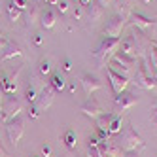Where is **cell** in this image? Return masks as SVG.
Listing matches in <instances>:
<instances>
[{
  "instance_id": "cell-25",
  "label": "cell",
  "mask_w": 157,
  "mask_h": 157,
  "mask_svg": "<svg viewBox=\"0 0 157 157\" xmlns=\"http://www.w3.org/2000/svg\"><path fill=\"white\" fill-rule=\"evenodd\" d=\"M110 116L112 114H102V116H98L95 121H97V129L98 131H108V125H110Z\"/></svg>"
},
{
  "instance_id": "cell-8",
  "label": "cell",
  "mask_w": 157,
  "mask_h": 157,
  "mask_svg": "<svg viewBox=\"0 0 157 157\" xmlns=\"http://www.w3.org/2000/svg\"><path fill=\"white\" fill-rule=\"evenodd\" d=\"M123 25H125V15H114L110 21H106V25L102 29L104 36L106 38H119L121 30H123Z\"/></svg>"
},
{
  "instance_id": "cell-36",
  "label": "cell",
  "mask_w": 157,
  "mask_h": 157,
  "mask_svg": "<svg viewBox=\"0 0 157 157\" xmlns=\"http://www.w3.org/2000/svg\"><path fill=\"white\" fill-rule=\"evenodd\" d=\"M76 91H78V83L74 80V82H70V93H76Z\"/></svg>"
},
{
  "instance_id": "cell-5",
  "label": "cell",
  "mask_w": 157,
  "mask_h": 157,
  "mask_svg": "<svg viewBox=\"0 0 157 157\" xmlns=\"http://www.w3.org/2000/svg\"><path fill=\"white\" fill-rule=\"evenodd\" d=\"M21 112H23V100L13 95H6V100L2 102V121L17 117Z\"/></svg>"
},
{
  "instance_id": "cell-3",
  "label": "cell",
  "mask_w": 157,
  "mask_h": 157,
  "mask_svg": "<svg viewBox=\"0 0 157 157\" xmlns=\"http://www.w3.org/2000/svg\"><path fill=\"white\" fill-rule=\"evenodd\" d=\"M108 66H112V68L117 70L119 74L131 78L132 72H134V66H136V57H131V55L116 51V55L112 57V64H108Z\"/></svg>"
},
{
  "instance_id": "cell-6",
  "label": "cell",
  "mask_w": 157,
  "mask_h": 157,
  "mask_svg": "<svg viewBox=\"0 0 157 157\" xmlns=\"http://www.w3.org/2000/svg\"><path fill=\"white\" fill-rule=\"evenodd\" d=\"M6 132H8V138L12 142V146H17L21 136H23V132H25V119L21 116H17L13 119L6 121Z\"/></svg>"
},
{
  "instance_id": "cell-12",
  "label": "cell",
  "mask_w": 157,
  "mask_h": 157,
  "mask_svg": "<svg viewBox=\"0 0 157 157\" xmlns=\"http://www.w3.org/2000/svg\"><path fill=\"white\" fill-rule=\"evenodd\" d=\"M80 83H82V87H83V91H85L87 97H91L95 91H98V89L102 87V82H100L95 74H89V72L87 74H82Z\"/></svg>"
},
{
  "instance_id": "cell-44",
  "label": "cell",
  "mask_w": 157,
  "mask_h": 157,
  "mask_svg": "<svg viewBox=\"0 0 157 157\" xmlns=\"http://www.w3.org/2000/svg\"><path fill=\"white\" fill-rule=\"evenodd\" d=\"M46 2H49V4H57L59 0H46Z\"/></svg>"
},
{
  "instance_id": "cell-7",
  "label": "cell",
  "mask_w": 157,
  "mask_h": 157,
  "mask_svg": "<svg viewBox=\"0 0 157 157\" xmlns=\"http://www.w3.org/2000/svg\"><path fill=\"white\" fill-rule=\"evenodd\" d=\"M106 74L110 78V85L114 89V95H119V93H123L127 89V85H129V78L127 76L119 74L117 70L112 68V66H106Z\"/></svg>"
},
{
  "instance_id": "cell-9",
  "label": "cell",
  "mask_w": 157,
  "mask_h": 157,
  "mask_svg": "<svg viewBox=\"0 0 157 157\" xmlns=\"http://www.w3.org/2000/svg\"><path fill=\"white\" fill-rule=\"evenodd\" d=\"M80 110H82V114L83 116H87V117H93V119H97L98 116H102L104 114V108H102V104L98 102V100L95 98V97H89L85 102L80 106Z\"/></svg>"
},
{
  "instance_id": "cell-43",
  "label": "cell",
  "mask_w": 157,
  "mask_h": 157,
  "mask_svg": "<svg viewBox=\"0 0 157 157\" xmlns=\"http://www.w3.org/2000/svg\"><path fill=\"white\" fill-rule=\"evenodd\" d=\"M2 95H4V93L0 91V112H2Z\"/></svg>"
},
{
  "instance_id": "cell-17",
  "label": "cell",
  "mask_w": 157,
  "mask_h": 157,
  "mask_svg": "<svg viewBox=\"0 0 157 157\" xmlns=\"http://www.w3.org/2000/svg\"><path fill=\"white\" fill-rule=\"evenodd\" d=\"M55 21H57V13H55L53 10H46V12L40 13V25L44 29H53Z\"/></svg>"
},
{
  "instance_id": "cell-47",
  "label": "cell",
  "mask_w": 157,
  "mask_h": 157,
  "mask_svg": "<svg viewBox=\"0 0 157 157\" xmlns=\"http://www.w3.org/2000/svg\"><path fill=\"white\" fill-rule=\"evenodd\" d=\"M0 36H2V32H0Z\"/></svg>"
},
{
  "instance_id": "cell-27",
  "label": "cell",
  "mask_w": 157,
  "mask_h": 157,
  "mask_svg": "<svg viewBox=\"0 0 157 157\" xmlns=\"http://www.w3.org/2000/svg\"><path fill=\"white\" fill-rule=\"evenodd\" d=\"M87 157H102V155H100L98 146H89L87 144Z\"/></svg>"
},
{
  "instance_id": "cell-23",
  "label": "cell",
  "mask_w": 157,
  "mask_h": 157,
  "mask_svg": "<svg viewBox=\"0 0 157 157\" xmlns=\"http://www.w3.org/2000/svg\"><path fill=\"white\" fill-rule=\"evenodd\" d=\"M146 63L151 64V68H157V42H150V48H148V59Z\"/></svg>"
},
{
  "instance_id": "cell-45",
  "label": "cell",
  "mask_w": 157,
  "mask_h": 157,
  "mask_svg": "<svg viewBox=\"0 0 157 157\" xmlns=\"http://www.w3.org/2000/svg\"><path fill=\"white\" fill-rule=\"evenodd\" d=\"M142 2H144V4H148V2H151V0H142Z\"/></svg>"
},
{
  "instance_id": "cell-39",
  "label": "cell",
  "mask_w": 157,
  "mask_h": 157,
  "mask_svg": "<svg viewBox=\"0 0 157 157\" xmlns=\"http://www.w3.org/2000/svg\"><path fill=\"white\" fill-rule=\"evenodd\" d=\"M0 157H10V153L2 148V144H0Z\"/></svg>"
},
{
  "instance_id": "cell-22",
  "label": "cell",
  "mask_w": 157,
  "mask_h": 157,
  "mask_svg": "<svg viewBox=\"0 0 157 157\" xmlns=\"http://www.w3.org/2000/svg\"><path fill=\"white\" fill-rule=\"evenodd\" d=\"M63 142H64V146L68 150H74L76 148V144H78V136H76V132L72 131V129H68L64 134H63Z\"/></svg>"
},
{
  "instance_id": "cell-32",
  "label": "cell",
  "mask_w": 157,
  "mask_h": 157,
  "mask_svg": "<svg viewBox=\"0 0 157 157\" xmlns=\"http://www.w3.org/2000/svg\"><path fill=\"white\" fill-rule=\"evenodd\" d=\"M42 44H44V36L40 34V32H36V34H34V46H42Z\"/></svg>"
},
{
  "instance_id": "cell-30",
  "label": "cell",
  "mask_w": 157,
  "mask_h": 157,
  "mask_svg": "<svg viewBox=\"0 0 157 157\" xmlns=\"http://www.w3.org/2000/svg\"><path fill=\"white\" fill-rule=\"evenodd\" d=\"M57 10H59L61 13H66V12H68V2H64V0L57 2Z\"/></svg>"
},
{
  "instance_id": "cell-10",
  "label": "cell",
  "mask_w": 157,
  "mask_h": 157,
  "mask_svg": "<svg viewBox=\"0 0 157 157\" xmlns=\"http://www.w3.org/2000/svg\"><path fill=\"white\" fill-rule=\"evenodd\" d=\"M136 102H138V97L134 95V93H129V91H123V93L116 95V100H114L117 112H127V110H131Z\"/></svg>"
},
{
  "instance_id": "cell-35",
  "label": "cell",
  "mask_w": 157,
  "mask_h": 157,
  "mask_svg": "<svg viewBox=\"0 0 157 157\" xmlns=\"http://www.w3.org/2000/svg\"><path fill=\"white\" fill-rule=\"evenodd\" d=\"M98 142H100V140H98L97 136H91V138H89V142H87V144H89V146H98Z\"/></svg>"
},
{
  "instance_id": "cell-42",
  "label": "cell",
  "mask_w": 157,
  "mask_h": 157,
  "mask_svg": "<svg viewBox=\"0 0 157 157\" xmlns=\"http://www.w3.org/2000/svg\"><path fill=\"white\" fill-rule=\"evenodd\" d=\"M78 2H80V4H82V6H87V4H89V2H91V0H78Z\"/></svg>"
},
{
  "instance_id": "cell-21",
  "label": "cell",
  "mask_w": 157,
  "mask_h": 157,
  "mask_svg": "<svg viewBox=\"0 0 157 157\" xmlns=\"http://www.w3.org/2000/svg\"><path fill=\"white\" fill-rule=\"evenodd\" d=\"M38 95H40L38 87H36L34 83H29L27 89H25V100H27L29 104H34V102H36V98H38Z\"/></svg>"
},
{
  "instance_id": "cell-28",
  "label": "cell",
  "mask_w": 157,
  "mask_h": 157,
  "mask_svg": "<svg viewBox=\"0 0 157 157\" xmlns=\"http://www.w3.org/2000/svg\"><path fill=\"white\" fill-rule=\"evenodd\" d=\"M29 117L30 119H38L40 117V110L36 108V104H29Z\"/></svg>"
},
{
  "instance_id": "cell-48",
  "label": "cell",
  "mask_w": 157,
  "mask_h": 157,
  "mask_svg": "<svg viewBox=\"0 0 157 157\" xmlns=\"http://www.w3.org/2000/svg\"><path fill=\"white\" fill-rule=\"evenodd\" d=\"M74 2H78V0H74Z\"/></svg>"
},
{
  "instance_id": "cell-4",
  "label": "cell",
  "mask_w": 157,
  "mask_h": 157,
  "mask_svg": "<svg viewBox=\"0 0 157 157\" xmlns=\"http://www.w3.org/2000/svg\"><path fill=\"white\" fill-rule=\"evenodd\" d=\"M134 83H136L138 87L142 89H153L157 85L155 78L151 76L150 68H148V63H146V59H140L138 63V68H136V74H134Z\"/></svg>"
},
{
  "instance_id": "cell-1",
  "label": "cell",
  "mask_w": 157,
  "mask_h": 157,
  "mask_svg": "<svg viewBox=\"0 0 157 157\" xmlns=\"http://www.w3.org/2000/svg\"><path fill=\"white\" fill-rule=\"evenodd\" d=\"M116 146L119 150H123V151H140V150H144L146 142H144V138L140 136V134L134 131L132 125H127L119 132V138H117Z\"/></svg>"
},
{
  "instance_id": "cell-34",
  "label": "cell",
  "mask_w": 157,
  "mask_h": 157,
  "mask_svg": "<svg viewBox=\"0 0 157 157\" xmlns=\"http://www.w3.org/2000/svg\"><path fill=\"white\" fill-rule=\"evenodd\" d=\"M121 157H140V155H138V151H123Z\"/></svg>"
},
{
  "instance_id": "cell-2",
  "label": "cell",
  "mask_w": 157,
  "mask_h": 157,
  "mask_svg": "<svg viewBox=\"0 0 157 157\" xmlns=\"http://www.w3.org/2000/svg\"><path fill=\"white\" fill-rule=\"evenodd\" d=\"M119 38H104L100 42V46L95 49V57L98 61V66H108V61L116 55V51L119 49Z\"/></svg>"
},
{
  "instance_id": "cell-15",
  "label": "cell",
  "mask_w": 157,
  "mask_h": 157,
  "mask_svg": "<svg viewBox=\"0 0 157 157\" xmlns=\"http://www.w3.org/2000/svg\"><path fill=\"white\" fill-rule=\"evenodd\" d=\"M131 19H132V25H136V29H142V30L155 25V21H153L151 17L142 15V13H138V12H132V13H131Z\"/></svg>"
},
{
  "instance_id": "cell-31",
  "label": "cell",
  "mask_w": 157,
  "mask_h": 157,
  "mask_svg": "<svg viewBox=\"0 0 157 157\" xmlns=\"http://www.w3.org/2000/svg\"><path fill=\"white\" fill-rule=\"evenodd\" d=\"M63 70H64V72H70V70H72V63H70V59H64V61H63Z\"/></svg>"
},
{
  "instance_id": "cell-26",
  "label": "cell",
  "mask_w": 157,
  "mask_h": 157,
  "mask_svg": "<svg viewBox=\"0 0 157 157\" xmlns=\"http://www.w3.org/2000/svg\"><path fill=\"white\" fill-rule=\"evenodd\" d=\"M8 15H10V21H17L19 15H21V10H17L12 4V0H10V4H8Z\"/></svg>"
},
{
  "instance_id": "cell-24",
  "label": "cell",
  "mask_w": 157,
  "mask_h": 157,
  "mask_svg": "<svg viewBox=\"0 0 157 157\" xmlns=\"http://www.w3.org/2000/svg\"><path fill=\"white\" fill-rule=\"evenodd\" d=\"M49 72H51V59H49V57H46V59H42V61L38 63V76L46 78Z\"/></svg>"
},
{
  "instance_id": "cell-14",
  "label": "cell",
  "mask_w": 157,
  "mask_h": 157,
  "mask_svg": "<svg viewBox=\"0 0 157 157\" xmlns=\"http://www.w3.org/2000/svg\"><path fill=\"white\" fill-rule=\"evenodd\" d=\"M136 49H138V46H136V40H134V36H127L125 40L119 42V49H117V51L125 53V55H131V57H136Z\"/></svg>"
},
{
  "instance_id": "cell-37",
  "label": "cell",
  "mask_w": 157,
  "mask_h": 157,
  "mask_svg": "<svg viewBox=\"0 0 157 157\" xmlns=\"http://www.w3.org/2000/svg\"><path fill=\"white\" fill-rule=\"evenodd\" d=\"M151 117H153V121L157 123V104H155V106L151 108Z\"/></svg>"
},
{
  "instance_id": "cell-33",
  "label": "cell",
  "mask_w": 157,
  "mask_h": 157,
  "mask_svg": "<svg viewBox=\"0 0 157 157\" xmlns=\"http://www.w3.org/2000/svg\"><path fill=\"white\" fill-rule=\"evenodd\" d=\"M42 153L46 155V157H49V155H51V146H49V144H44V146H42Z\"/></svg>"
},
{
  "instance_id": "cell-18",
  "label": "cell",
  "mask_w": 157,
  "mask_h": 157,
  "mask_svg": "<svg viewBox=\"0 0 157 157\" xmlns=\"http://www.w3.org/2000/svg\"><path fill=\"white\" fill-rule=\"evenodd\" d=\"M121 125H123L121 116H119V114H112V116H110L108 132H110V134H119V132H121Z\"/></svg>"
},
{
  "instance_id": "cell-13",
  "label": "cell",
  "mask_w": 157,
  "mask_h": 157,
  "mask_svg": "<svg viewBox=\"0 0 157 157\" xmlns=\"http://www.w3.org/2000/svg\"><path fill=\"white\" fill-rule=\"evenodd\" d=\"M19 72H21V66L12 74V76H4L2 82H0V91L4 95H13L15 89H17V78H19Z\"/></svg>"
},
{
  "instance_id": "cell-11",
  "label": "cell",
  "mask_w": 157,
  "mask_h": 157,
  "mask_svg": "<svg viewBox=\"0 0 157 157\" xmlns=\"http://www.w3.org/2000/svg\"><path fill=\"white\" fill-rule=\"evenodd\" d=\"M55 89L48 83V85H44L42 87V91H40V95H38V98H36V108L42 112V110H46V108H49L51 106V102H53V98H55Z\"/></svg>"
},
{
  "instance_id": "cell-40",
  "label": "cell",
  "mask_w": 157,
  "mask_h": 157,
  "mask_svg": "<svg viewBox=\"0 0 157 157\" xmlns=\"http://www.w3.org/2000/svg\"><path fill=\"white\" fill-rule=\"evenodd\" d=\"M6 44H8V40H4V36H0V49H4Z\"/></svg>"
},
{
  "instance_id": "cell-46",
  "label": "cell",
  "mask_w": 157,
  "mask_h": 157,
  "mask_svg": "<svg viewBox=\"0 0 157 157\" xmlns=\"http://www.w3.org/2000/svg\"><path fill=\"white\" fill-rule=\"evenodd\" d=\"M153 70H155V82H157V68H153Z\"/></svg>"
},
{
  "instance_id": "cell-49",
  "label": "cell",
  "mask_w": 157,
  "mask_h": 157,
  "mask_svg": "<svg viewBox=\"0 0 157 157\" xmlns=\"http://www.w3.org/2000/svg\"><path fill=\"white\" fill-rule=\"evenodd\" d=\"M63 157H66V155H63Z\"/></svg>"
},
{
  "instance_id": "cell-29",
  "label": "cell",
  "mask_w": 157,
  "mask_h": 157,
  "mask_svg": "<svg viewBox=\"0 0 157 157\" xmlns=\"http://www.w3.org/2000/svg\"><path fill=\"white\" fill-rule=\"evenodd\" d=\"M12 4L17 8V10H21V12H23V10H27V0H12Z\"/></svg>"
},
{
  "instance_id": "cell-16",
  "label": "cell",
  "mask_w": 157,
  "mask_h": 157,
  "mask_svg": "<svg viewBox=\"0 0 157 157\" xmlns=\"http://www.w3.org/2000/svg\"><path fill=\"white\" fill-rule=\"evenodd\" d=\"M2 51H4V53L0 55V59H2V61L13 59V57H21V55H23V49H21V46H17V44H13V42H8L6 48H4Z\"/></svg>"
},
{
  "instance_id": "cell-20",
  "label": "cell",
  "mask_w": 157,
  "mask_h": 157,
  "mask_svg": "<svg viewBox=\"0 0 157 157\" xmlns=\"http://www.w3.org/2000/svg\"><path fill=\"white\" fill-rule=\"evenodd\" d=\"M87 10H89V17H91V21H100V17H102V6L91 0V2L87 4Z\"/></svg>"
},
{
  "instance_id": "cell-19",
  "label": "cell",
  "mask_w": 157,
  "mask_h": 157,
  "mask_svg": "<svg viewBox=\"0 0 157 157\" xmlns=\"http://www.w3.org/2000/svg\"><path fill=\"white\" fill-rule=\"evenodd\" d=\"M49 85L55 89V93H61L63 89H64V85H66V80H64V76H63L61 72L53 74V76H51V82H49Z\"/></svg>"
},
{
  "instance_id": "cell-41",
  "label": "cell",
  "mask_w": 157,
  "mask_h": 157,
  "mask_svg": "<svg viewBox=\"0 0 157 157\" xmlns=\"http://www.w3.org/2000/svg\"><path fill=\"white\" fill-rule=\"evenodd\" d=\"M74 19H82V10H76L74 12Z\"/></svg>"
},
{
  "instance_id": "cell-38",
  "label": "cell",
  "mask_w": 157,
  "mask_h": 157,
  "mask_svg": "<svg viewBox=\"0 0 157 157\" xmlns=\"http://www.w3.org/2000/svg\"><path fill=\"white\" fill-rule=\"evenodd\" d=\"M112 2H114V0H98V4L102 6V8H104V6H110Z\"/></svg>"
}]
</instances>
